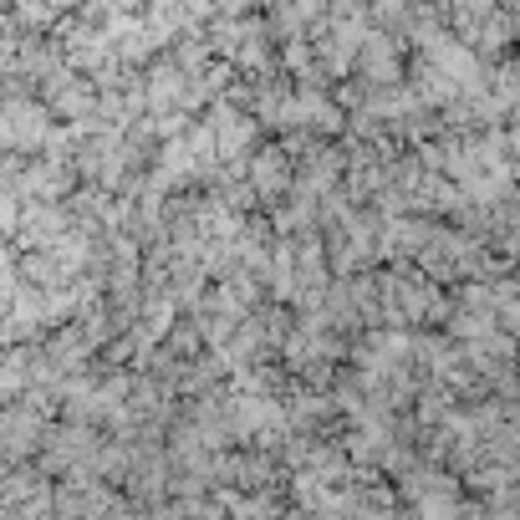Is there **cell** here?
<instances>
[{"label":"cell","mask_w":520,"mask_h":520,"mask_svg":"<svg viewBox=\"0 0 520 520\" xmlns=\"http://www.w3.org/2000/svg\"><path fill=\"white\" fill-rule=\"evenodd\" d=\"M41 6H46V11H72L77 0H41Z\"/></svg>","instance_id":"5"},{"label":"cell","mask_w":520,"mask_h":520,"mask_svg":"<svg viewBox=\"0 0 520 520\" xmlns=\"http://www.w3.org/2000/svg\"><path fill=\"white\" fill-rule=\"evenodd\" d=\"M41 92H46V113H57V118H92V108H97V82L82 72H67V67L51 72L41 82Z\"/></svg>","instance_id":"2"},{"label":"cell","mask_w":520,"mask_h":520,"mask_svg":"<svg viewBox=\"0 0 520 520\" xmlns=\"http://www.w3.org/2000/svg\"><path fill=\"white\" fill-rule=\"evenodd\" d=\"M250 189L260 199H281L291 189V159L281 148H260L255 153V164H250Z\"/></svg>","instance_id":"3"},{"label":"cell","mask_w":520,"mask_h":520,"mask_svg":"<svg viewBox=\"0 0 520 520\" xmlns=\"http://www.w3.org/2000/svg\"><path fill=\"white\" fill-rule=\"evenodd\" d=\"M352 57H357L352 72H357L362 87H398V77H403V41L393 31H368L357 41Z\"/></svg>","instance_id":"1"},{"label":"cell","mask_w":520,"mask_h":520,"mask_svg":"<svg viewBox=\"0 0 520 520\" xmlns=\"http://www.w3.org/2000/svg\"><path fill=\"white\" fill-rule=\"evenodd\" d=\"M0 230H16V199L0 194Z\"/></svg>","instance_id":"4"}]
</instances>
